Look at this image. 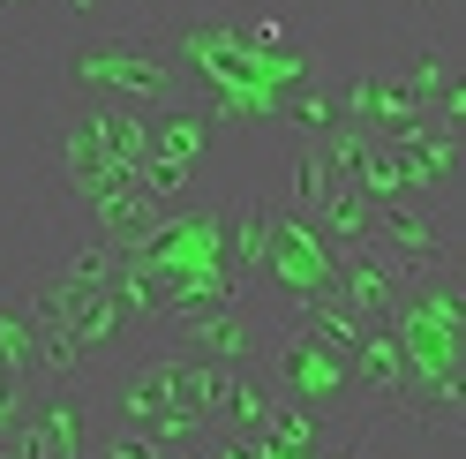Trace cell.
<instances>
[{
	"label": "cell",
	"mask_w": 466,
	"mask_h": 459,
	"mask_svg": "<svg viewBox=\"0 0 466 459\" xmlns=\"http://www.w3.org/2000/svg\"><path fill=\"white\" fill-rule=\"evenodd\" d=\"M158 332H166V347H181V354H196V362H226V369H264V354H271V332H279V324H264V317L248 309V294H241V301L181 309V317H166Z\"/></svg>",
	"instance_id": "cell-5"
},
{
	"label": "cell",
	"mask_w": 466,
	"mask_h": 459,
	"mask_svg": "<svg viewBox=\"0 0 466 459\" xmlns=\"http://www.w3.org/2000/svg\"><path fill=\"white\" fill-rule=\"evenodd\" d=\"M218 226H226V271L233 286H256V271H264V241H271V204L256 189H241L233 204H218Z\"/></svg>",
	"instance_id": "cell-9"
},
{
	"label": "cell",
	"mask_w": 466,
	"mask_h": 459,
	"mask_svg": "<svg viewBox=\"0 0 466 459\" xmlns=\"http://www.w3.org/2000/svg\"><path fill=\"white\" fill-rule=\"evenodd\" d=\"M264 377L279 399H294L309 414H331V407H354V354L331 347V339H316L301 324H279L271 332V354H264ZM361 429V422H354ZM376 429V422H369Z\"/></svg>",
	"instance_id": "cell-3"
},
{
	"label": "cell",
	"mask_w": 466,
	"mask_h": 459,
	"mask_svg": "<svg viewBox=\"0 0 466 459\" xmlns=\"http://www.w3.org/2000/svg\"><path fill=\"white\" fill-rule=\"evenodd\" d=\"M68 98H98V106H136V113H166L188 106V76L173 61V46L158 31H91L68 46Z\"/></svg>",
	"instance_id": "cell-1"
},
{
	"label": "cell",
	"mask_w": 466,
	"mask_h": 459,
	"mask_svg": "<svg viewBox=\"0 0 466 459\" xmlns=\"http://www.w3.org/2000/svg\"><path fill=\"white\" fill-rule=\"evenodd\" d=\"M361 249L399 279V294L421 286V279L459 271V234H451V219L436 204H376V226H369Z\"/></svg>",
	"instance_id": "cell-4"
},
{
	"label": "cell",
	"mask_w": 466,
	"mask_h": 459,
	"mask_svg": "<svg viewBox=\"0 0 466 459\" xmlns=\"http://www.w3.org/2000/svg\"><path fill=\"white\" fill-rule=\"evenodd\" d=\"M68 8H83V15H91V8H98V0H68Z\"/></svg>",
	"instance_id": "cell-11"
},
{
	"label": "cell",
	"mask_w": 466,
	"mask_h": 459,
	"mask_svg": "<svg viewBox=\"0 0 466 459\" xmlns=\"http://www.w3.org/2000/svg\"><path fill=\"white\" fill-rule=\"evenodd\" d=\"M143 151H151V113L68 98L61 128H53V166H61L68 211H83V204H98V196L143 181Z\"/></svg>",
	"instance_id": "cell-2"
},
{
	"label": "cell",
	"mask_w": 466,
	"mask_h": 459,
	"mask_svg": "<svg viewBox=\"0 0 466 459\" xmlns=\"http://www.w3.org/2000/svg\"><path fill=\"white\" fill-rule=\"evenodd\" d=\"M256 279H279L286 301L331 294L339 249L324 241V226H316V219H301V211H271V241H264V271H256Z\"/></svg>",
	"instance_id": "cell-7"
},
{
	"label": "cell",
	"mask_w": 466,
	"mask_h": 459,
	"mask_svg": "<svg viewBox=\"0 0 466 459\" xmlns=\"http://www.w3.org/2000/svg\"><path fill=\"white\" fill-rule=\"evenodd\" d=\"M15 437L23 459H91V384H31Z\"/></svg>",
	"instance_id": "cell-8"
},
{
	"label": "cell",
	"mask_w": 466,
	"mask_h": 459,
	"mask_svg": "<svg viewBox=\"0 0 466 459\" xmlns=\"http://www.w3.org/2000/svg\"><path fill=\"white\" fill-rule=\"evenodd\" d=\"M414 8H429V0H414Z\"/></svg>",
	"instance_id": "cell-12"
},
{
	"label": "cell",
	"mask_w": 466,
	"mask_h": 459,
	"mask_svg": "<svg viewBox=\"0 0 466 459\" xmlns=\"http://www.w3.org/2000/svg\"><path fill=\"white\" fill-rule=\"evenodd\" d=\"M0 46H8V38H0Z\"/></svg>",
	"instance_id": "cell-13"
},
{
	"label": "cell",
	"mask_w": 466,
	"mask_h": 459,
	"mask_svg": "<svg viewBox=\"0 0 466 459\" xmlns=\"http://www.w3.org/2000/svg\"><path fill=\"white\" fill-rule=\"evenodd\" d=\"M211 136H218V113L203 106V98L151 113V151H143V189H151V204H166V211H173V204L188 196L203 151H211Z\"/></svg>",
	"instance_id": "cell-6"
},
{
	"label": "cell",
	"mask_w": 466,
	"mask_h": 459,
	"mask_svg": "<svg viewBox=\"0 0 466 459\" xmlns=\"http://www.w3.org/2000/svg\"><path fill=\"white\" fill-rule=\"evenodd\" d=\"M331 166H324V151H316V143H294V204L286 211H301V219H316L324 211V196H331Z\"/></svg>",
	"instance_id": "cell-10"
}]
</instances>
